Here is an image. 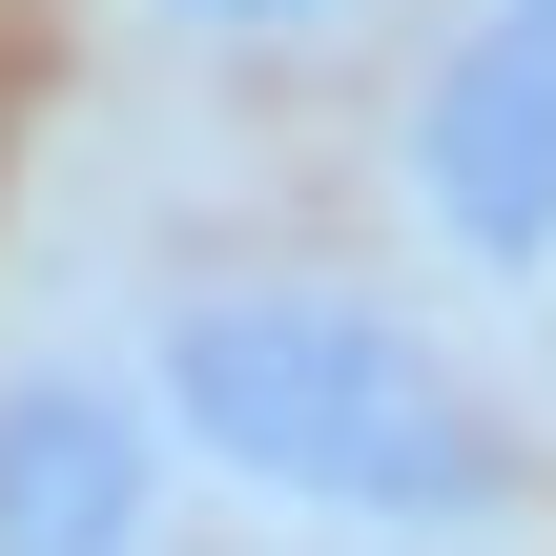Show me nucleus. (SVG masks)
I'll return each instance as SVG.
<instances>
[{
    "instance_id": "f257e3e1",
    "label": "nucleus",
    "mask_w": 556,
    "mask_h": 556,
    "mask_svg": "<svg viewBox=\"0 0 556 556\" xmlns=\"http://www.w3.org/2000/svg\"><path fill=\"white\" fill-rule=\"evenodd\" d=\"M165 433H206L248 495L371 516V536H475V516L516 495L495 413H475L413 330H371V309H330V289H206V309L165 330Z\"/></svg>"
},
{
    "instance_id": "f03ea898",
    "label": "nucleus",
    "mask_w": 556,
    "mask_h": 556,
    "mask_svg": "<svg viewBox=\"0 0 556 556\" xmlns=\"http://www.w3.org/2000/svg\"><path fill=\"white\" fill-rule=\"evenodd\" d=\"M413 206L454 268H536L556 248V0H475L433 103H413Z\"/></svg>"
},
{
    "instance_id": "7ed1b4c3",
    "label": "nucleus",
    "mask_w": 556,
    "mask_h": 556,
    "mask_svg": "<svg viewBox=\"0 0 556 556\" xmlns=\"http://www.w3.org/2000/svg\"><path fill=\"white\" fill-rule=\"evenodd\" d=\"M144 516H165L144 392L21 351V371H0V556H144Z\"/></svg>"
},
{
    "instance_id": "20e7f679",
    "label": "nucleus",
    "mask_w": 556,
    "mask_h": 556,
    "mask_svg": "<svg viewBox=\"0 0 556 556\" xmlns=\"http://www.w3.org/2000/svg\"><path fill=\"white\" fill-rule=\"evenodd\" d=\"M165 21H206V41H268V21H330V0H165Z\"/></svg>"
}]
</instances>
